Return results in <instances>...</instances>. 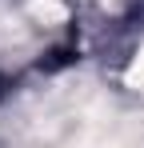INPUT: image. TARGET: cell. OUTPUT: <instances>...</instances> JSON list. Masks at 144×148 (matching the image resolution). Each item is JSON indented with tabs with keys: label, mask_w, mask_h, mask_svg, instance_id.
<instances>
[{
	"label": "cell",
	"mask_w": 144,
	"mask_h": 148,
	"mask_svg": "<svg viewBox=\"0 0 144 148\" xmlns=\"http://www.w3.org/2000/svg\"><path fill=\"white\" fill-rule=\"evenodd\" d=\"M32 16L44 24H64V4L60 0H32Z\"/></svg>",
	"instance_id": "1"
},
{
	"label": "cell",
	"mask_w": 144,
	"mask_h": 148,
	"mask_svg": "<svg viewBox=\"0 0 144 148\" xmlns=\"http://www.w3.org/2000/svg\"><path fill=\"white\" fill-rule=\"evenodd\" d=\"M124 80H128L132 88H144V52H136V60L128 64V72H124Z\"/></svg>",
	"instance_id": "2"
}]
</instances>
